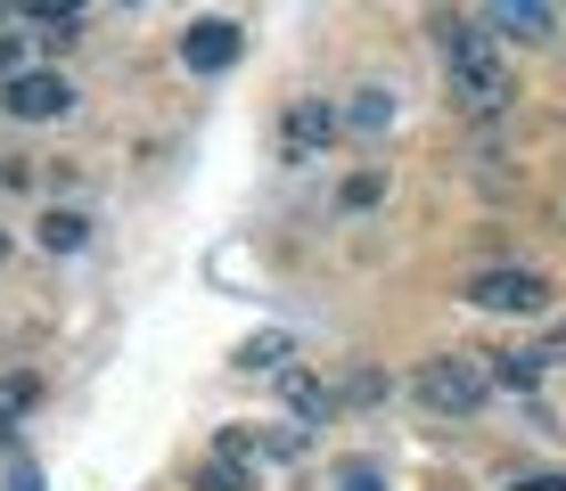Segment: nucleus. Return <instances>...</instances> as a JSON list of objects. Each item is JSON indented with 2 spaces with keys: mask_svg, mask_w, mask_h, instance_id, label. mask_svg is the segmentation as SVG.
<instances>
[{
  "mask_svg": "<svg viewBox=\"0 0 566 491\" xmlns=\"http://www.w3.org/2000/svg\"><path fill=\"white\" fill-rule=\"evenodd\" d=\"M460 295L476 311H542L551 303V279H542V270H476Z\"/></svg>",
  "mask_w": 566,
  "mask_h": 491,
  "instance_id": "7ed1b4c3",
  "label": "nucleus"
},
{
  "mask_svg": "<svg viewBox=\"0 0 566 491\" xmlns=\"http://www.w3.org/2000/svg\"><path fill=\"white\" fill-rule=\"evenodd\" d=\"M0 107L25 115V124H50V115L74 107V83H66V74H17V83L0 90Z\"/></svg>",
  "mask_w": 566,
  "mask_h": 491,
  "instance_id": "423d86ee",
  "label": "nucleus"
},
{
  "mask_svg": "<svg viewBox=\"0 0 566 491\" xmlns=\"http://www.w3.org/2000/svg\"><path fill=\"white\" fill-rule=\"evenodd\" d=\"M542 361H566V328H551V344H542Z\"/></svg>",
  "mask_w": 566,
  "mask_h": 491,
  "instance_id": "aec40b11",
  "label": "nucleus"
},
{
  "mask_svg": "<svg viewBox=\"0 0 566 491\" xmlns=\"http://www.w3.org/2000/svg\"><path fill=\"white\" fill-rule=\"evenodd\" d=\"M198 491H255V467H239V459H222V450H213V459L198 467Z\"/></svg>",
  "mask_w": 566,
  "mask_h": 491,
  "instance_id": "1a4fd4ad",
  "label": "nucleus"
},
{
  "mask_svg": "<svg viewBox=\"0 0 566 491\" xmlns=\"http://www.w3.org/2000/svg\"><path fill=\"white\" fill-rule=\"evenodd\" d=\"M17 181H25V164H0V189H17Z\"/></svg>",
  "mask_w": 566,
  "mask_h": 491,
  "instance_id": "412c9836",
  "label": "nucleus"
},
{
  "mask_svg": "<svg viewBox=\"0 0 566 491\" xmlns=\"http://www.w3.org/2000/svg\"><path fill=\"white\" fill-rule=\"evenodd\" d=\"M83 238H91V222H83V213H50V222H42V246H50V254H74Z\"/></svg>",
  "mask_w": 566,
  "mask_h": 491,
  "instance_id": "9b49d317",
  "label": "nucleus"
},
{
  "mask_svg": "<svg viewBox=\"0 0 566 491\" xmlns=\"http://www.w3.org/2000/svg\"><path fill=\"white\" fill-rule=\"evenodd\" d=\"M17 9H33V17H50V25H74V17H83V0H17Z\"/></svg>",
  "mask_w": 566,
  "mask_h": 491,
  "instance_id": "dca6fc26",
  "label": "nucleus"
},
{
  "mask_svg": "<svg viewBox=\"0 0 566 491\" xmlns=\"http://www.w3.org/2000/svg\"><path fill=\"white\" fill-rule=\"evenodd\" d=\"M239 369H287V337H247L239 344Z\"/></svg>",
  "mask_w": 566,
  "mask_h": 491,
  "instance_id": "ddd939ff",
  "label": "nucleus"
},
{
  "mask_svg": "<svg viewBox=\"0 0 566 491\" xmlns=\"http://www.w3.org/2000/svg\"><path fill=\"white\" fill-rule=\"evenodd\" d=\"M239 25H230V17H198V25H189L181 33V66L189 74H230V66H239Z\"/></svg>",
  "mask_w": 566,
  "mask_h": 491,
  "instance_id": "39448f33",
  "label": "nucleus"
},
{
  "mask_svg": "<svg viewBox=\"0 0 566 491\" xmlns=\"http://www.w3.org/2000/svg\"><path fill=\"white\" fill-rule=\"evenodd\" d=\"M33 402H42V385H33L25 369H17V377H0V426H17V418L33 409Z\"/></svg>",
  "mask_w": 566,
  "mask_h": 491,
  "instance_id": "9d476101",
  "label": "nucleus"
},
{
  "mask_svg": "<svg viewBox=\"0 0 566 491\" xmlns=\"http://www.w3.org/2000/svg\"><path fill=\"white\" fill-rule=\"evenodd\" d=\"M287 402H296V418H328V393H321V377H287Z\"/></svg>",
  "mask_w": 566,
  "mask_h": 491,
  "instance_id": "2eb2a0df",
  "label": "nucleus"
},
{
  "mask_svg": "<svg viewBox=\"0 0 566 491\" xmlns=\"http://www.w3.org/2000/svg\"><path fill=\"white\" fill-rule=\"evenodd\" d=\"M328 140H337V107H321V98H287V115H280V156H287V164H312Z\"/></svg>",
  "mask_w": 566,
  "mask_h": 491,
  "instance_id": "20e7f679",
  "label": "nucleus"
},
{
  "mask_svg": "<svg viewBox=\"0 0 566 491\" xmlns=\"http://www.w3.org/2000/svg\"><path fill=\"white\" fill-rule=\"evenodd\" d=\"M0 254H9V238H0Z\"/></svg>",
  "mask_w": 566,
  "mask_h": 491,
  "instance_id": "4be33fe9",
  "label": "nucleus"
},
{
  "mask_svg": "<svg viewBox=\"0 0 566 491\" xmlns=\"http://www.w3.org/2000/svg\"><path fill=\"white\" fill-rule=\"evenodd\" d=\"M419 402L436 409V418H476L484 409V369L460 361V352H443V361L419 369Z\"/></svg>",
  "mask_w": 566,
  "mask_h": 491,
  "instance_id": "f03ea898",
  "label": "nucleus"
},
{
  "mask_svg": "<svg viewBox=\"0 0 566 491\" xmlns=\"http://www.w3.org/2000/svg\"><path fill=\"white\" fill-rule=\"evenodd\" d=\"M345 124H354V131H386V124H395V98H386V90H361Z\"/></svg>",
  "mask_w": 566,
  "mask_h": 491,
  "instance_id": "f8f14e48",
  "label": "nucleus"
},
{
  "mask_svg": "<svg viewBox=\"0 0 566 491\" xmlns=\"http://www.w3.org/2000/svg\"><path fill=\"white\" fill-rule=\"evenodd\" d=\"M493 9V33H517V42H551V0H484Z\"/></svg>",
  "mask_w": 566,
  "mask_h": 491,
  "instance_id": "0eeeda50",
  "label": "nucleus"
},
{
  "mask_svg": "<svg viewBox=\"0 0 566 491\" xmlns=\"http://www.w3.org/2000/svg\"><path fill=\"white\" fill-rule=\"evenodd\" d=\"M443 74H452V98L476 115H501L517 98V74H510V50H501L493 25H443Z\"/></svg>",
  "mask_w": 566,
  "mask_h": 491,
  "instance_id": "f257e3e1",
  "label": "nucleus"
},
{
  "mask_svg": "<svg viewBox=\"0 0 566 491\" xmlns=\"http://www.w3.org/2000/svg\"><path fill=\"white\" fill-rule=\"evenodd\" d=\"M510 491H566V476H517Z\"/></svg>",
  "mask_w": 566,
  "mask_h": 491,
  "instance_id": "a211bd4d",
  "label": "nucleus"
},
{
  "mask_svg": "<svg viewBox=\"0 0 566 491\" xmlns=\"http://www.w3.org/2000/svg\"><path fill=\"white\" fill-rule=\"evenodd\" d=\"M542 369H551L542 352H493V377L510 385V393H534V385H542Z\"/></svg>",
  "mask_w": 566,
  "mask_h": 491,
  "instance_id": "6e6552de",
  "label": "nucleus"
},
{
  "mask_svg": "<svg viewBox=\"0 0 566 491\" xmlns=\"http://www.w3.org/2000/svg\"><path fill=\"white\" fill-rule=\"evenodd\" d=\"M0 83H17V42L0 33Z\"/></svg>",
  "mask_w": 566,
  "mask_h": 491,
  "instance_id": "6ab92c4d",
  "label": "nucleus"
},
{
  "mask_svg": "<svg viewBox=\"0 0 566 491\" xmlns=\"http://www.w3.org/2000/svg\"><path fill=\"white\" fill-rule=\"evenodd\" d=\"M337 491H386V467L378 459H345L337 467Z\"/></svg>",
  "mask_w": 566,
  "mask_h": 491,
  "instance_id": "4468645a",
  "label": "nucleus"
},
{
  "mask_svg": "<svg viewBox=\"0 0 566 491\" xmlns=\"http://www.w3.org/2000/svg\"><path fill=\"white\" fill-rule=\"evenodd\" d=\"M386 181H378V172H354V181H345V205H369V196H378Z\"/></svg>",
  "mask_w": 566,
  "mask_h": 491,
  "instance_id": "f3484780",
  "label": "nucleus"
}]
</instances>
